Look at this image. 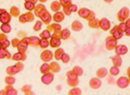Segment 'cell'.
Masks as SVG:
<instances>
[{
  "label": "cell",
  "instance_id": "6da1fadb",
  "mask_svg": "<svg viewBox=\"0 0 130 95\" xmlns=\"http://www.w3.org/2000/svg\"><path fill=\"white\" fill-rule=\"evenodd\" d=\"M129 16H130L129 9L126 8V7H123V8H122L119 11L118 15H117V17H118L119 21L124 22L127 18H129Z\"/></svg>",
  "mask_w": 130,
  "mask_h": 95
},
{
  "label": "cell",
  "instance_id": "7a4b0ae2",
  "mask_svg": "<svg viewBox=\"0 0 130 95\" xmlns=\"http://www.w3.org/2000/svg\"><path fill=\"white\" fill-rule=\"evenodd\" d=\"M38 17L40 18V20L42 21V23H45V24H50L51 23V21H52V16L50 15V12L45 9V10H43L42 12L39 13V16H38Z\"/></svg>",
  "mask_w": 130,
  "mask_h": 95
},
{
  "label": "cell",
  "instance_id": "3957f363",
  "mask_svg": "<svg viewBox=\"0 0 130 95\" xmlns=\"http://www.w3.org/2000/svg\"><path fill=\"white\" fill-rule=\"evenodd\" d=\"M118 44V40L115 39L113 37V36H110V37H106L105 39V47L108 51H112L115 49L116 45Z\"/></svg>",
  "mask_w": 130,
  "mask_h": 95
},
{
  "label": "cell",
  "instance_id": "277c9868",
  "mask_svg": "<svg viewBox=\"0 0 130 95\" xmlns=\"http://www.w3.org/2000/svg\"><path fill=\"white\" fill-rule=\"evenodd\" d=\"M54 78H55L54 73L52 71H49V72L42 75V77H41V82L44 84V85H47V86H48V85L53 83Z\"/></svg>",
  "mask_w": 130,
  "mask_h": 95
},
{
  "label": "cell",
  "instance_id": "5b68a950",
  "mask_svg": "<svg viewBox=\"0 0 130 95\" xmlns=\"http://www.w3.org/2000/svg\"><path fill=\"white\" fill-rule=\"evenodd\" d=\"M110 34H111V36H113L114 38H115V39H117V40L121 39V38L123 37V32L119 28L118 25L114 26L113 29L110 31Z\"/></svg>",
  "mask_w": 130,
  "mask_h": 95
},
{
  "label": "cell",
  "instance_id": "8992f818",
  "mask_svg": "<svg viewBox=\"0 0 130 95\" xmlns=\"http://www.w3.org/2000/svg\"><path fill=\"white\" fill-rule=\"evenodd\" d=\"M53 58H54V53L52 51H50V50H44L40 54L41 61H43L44 62H48L50 61H52Z\"/></svg>",
  "mask_w": 130,
  "mask_h": 95
},
{
  "label": "cell",
  "instance_id": "52a82bcc",
  "mask_svg": "<svg viewBox=\"0 0 130 95\" xmlns=\"http://www.w3.org/2000/svg\"><path fill=\"white\" fill-rule=\"evenodd\" d=\"M130 85V81L128 77H120L117 80V86L120 88H126Z\"/></svg>",
  "mask_w": 130,
  "mask_h": 95
},
{
  "label": "cell",
  "instance_id": "ba28073f",
  "mask_svg": "<svg viewBox=\"0 0 130 95\" xmlns=\"http://www.w3.org/2000/svg\"><path fill=\"white\" fill-rule=\"evenodd\" d=\"M99 28H101V29L103 30V31H108V30L111 28V23H110V21L108 20L107 18L103 17V18H102V19L100 20Z\"/></svg>",
  "mask_w": 130,
  "mask_h": 95
},
{
  "label": "cell",
  "instance_id": "9c48e42d",
  "mask_svg": "<svg viewBox=\"0 0 130 95\" xmlns=\"http://www.w3.org/2000/svg\"><path fill=\"white\" fill-rule=\"evenodd\" d=\"M114 50H115L116 54L120 55V56H123V55H126L128 53V48L123 44H117Z\"/></svg>",
  "mask_w": 130,
  "mask_h": 95
},
{
  "label": "cell",
  "instance_id": "30bf717a",
  "mask_svg": "<svg viewBox=\"0 0 130 95\" xmlns=\"http://www.w3.org/2000/svg\"><path fill=\"white\" fill-rule=\"evenodd\" d=\"M89 86L93 89H99L100 87H102V81H101V79L98 78V77L92 78L89 82Z\"/></svg>",
  "mask_w": 130,
  "mask_h": 95
},
{
  "label": "cell",
  "instance_id": "8fae6325",
  "mask_svg": "<svg viewBox=\"0 0 130 95\" xmlns=\"http://www.w3.org/2000/svg\"><path fill=\"white\" fill-rule=\"evenodd\" d=\"M64 17H65V15L63 13V12H60V11H57L56 12V13L54 15V17H52L54 19L55 22H57V23H60L62 21L64 20Z\"/></svg>",
  "mask_w": 130,
  "mask_h": 95
},
{
  "label": "cell",
  "instance_id": "7c38bea8",
  "mask_svg": "<svg viewBox=\"0 0 130 95\" xmlns=\"http://www.w3.org/2000/svg\"><path fill=\"white\" fill-rule=\"evenodd\" d=\"M39 42H40V38L38 37H29L28 44L37 48V47H39Z\"/></svg>",
  "mask_w": 130,
  "mask_h": 95
},
{
  "label": "cell",
  "instance_id": "4fadbf2b",
  "mask_svg": "<svg viewBox=\"0 0 130 95\" xmlns=\"http://www.w3.org/2000/svg\"><path fill=\"white\" fill-rule=\"evenodd\" d=\"M12 59L13 61H16V62H23L26 60V54L22 53V52H17V53L12 55Z\"/></svg>",
  "mask_w": 130,
  "mask_h": 95
},
{
  "label": "cell",
  "instance_id": "5bb4252c",
  "mask_svg": "<svg viewBox=\"0 0 130 95\" xmlns=\"http://www.w3.org/2000/svg\"><path fill=\"white\" fill-rule=\"evenodd\" d=\"M49 45L53 48H58L61 45V40L60 38H57V37H52L50 38V42H49Z\"/></svg>",
  "mask_w": 130,
  "mask_h": 95
},
{
  "label": "cell",
  "instance_id": "9a60e30c",
  "mask_svg": "<svg viewBox=\"0 0 130 95\" xmlns=\"http://www.w3.org/2000/svg\"><path fill=\"white\" fill-rule=\"evenodd\" d=\"M71 28L75 32H79V31H81V30L83 29V25H82V23H81L80 21L75 20L73 21V23L71 25Z\"/></svg>",
  "mask_w": 130,
  "mask_h": 95
},
{
  "label": "cell",
  "instance_id": "2e32d148",
  "mask_svg": "<svg viewBox=\"0 0 130 95\" xmlns=\"http://www.w3.org/2000/svg\"><path fill=\"white\" fill-rule=\"evenodd\" d=\"M47 30H48L50 33L52 34L53 32L55 31H57V30H61V26L59 23H57V22H55V23H50V24L47 25Z\"/></svg>",
  "mask_w": 130,
  "mask_h": 95
},
{
  "label": "cell",
  "instance_id": "e0dca14e",
  "mask_svg": "<svg viewBox=\"0 0 130 95\" xmlns=\"http://www.w3.org/2000/svg\"><path fill=\"white\" fill-rule=\"evenodd\" d=\"M49 65H50V71H52L53 73H57V72H59L61 69L60 65L58 64L57 62H52Z\"/></svg>",
  "mask_w": 130,
  "mask_h": 95
},
{
  "label": "cell",
  "instance_id": "ac0fdd59",
  "mask_svg": "<svg viewBox=\"0 0 130 95\" xmlns=\"http://www.w3.org/2000/svg\"><path fill=\"white\" fill-rule=\"evenodd\" d=\"M112 62H113V65L115 66H118V67H120V66L122 64V57L120 56V55H115L113 58H112Z\"/></svg>",
  "mask_w": 130,
  "mask_h": 95
},
{
  "label": "cell",
  "instance_id": "d6986e66",
  "mask_svg": "<svg viewBox=\"0 0 130 95\" xmlns=\"http://www.w3.org/2000/svg\"><path fill=\"white\" fill-rule=\"evenodd\" d=\"M3 59H12V56L7 49L0 47V60H3Z\"/></svg>",
  "mask_w": 130,
  "mask_h": 95
},
{
  "label": "cell",
  "instance_id": "ffe728a7",
  "mask_svg": "<svg viewBox=\"0 0 130 95\" xmlns=\"http://www.w3.org/2000/svg\"><path fill=\"white\" fill-rule=\"evenodd\" d=\"M11 17H12V16H11L9 12H5L4 13L0 15V21H1L2 23H10Z\"/></svg>",
  "mask_w": 130,
  "mask_h": 95
},
{
  "label": "cell",
  "instance_id": "44dd1931",
  "mask_svg": "<svg viewBox=\"0 0 130 95\" xmlns=\"http://www.w3.org/2000/svg\"><path fill=\"white\" fill-rule=\"evenodd\" d=\"M28 45H29V44L27 43V42H23V40H20L16 48H17V50H18V52H22V53H25V52L27 51Z\"/></svg>",
  "mask_w": 130,
  "mask_h": 95
},
{
  "label": "cell",
  "instance_id": "7402d4cb",
  "mask_svg": "<svg viewBox=\"0 0 130 95\" xmlns=\"http://www.w3.org/2000/svg\"><path fill=\"white\" fill-rule=\"evenodd\" d=\"M107 73H108V71L106 69L105 67H101V68H99L97 70V77L98 78H105L106 76H107Z\"/></svg>",
  "mask_w": 130,
  "mask_h": 95
},
{
  "label": "cell",
  "instance_id": "603a6c76",
  "mask_svg": "<svg viewBox=\"0 0 130 95\" xmlns=\"http://www.w3.org/2000/svg\"><path fill=\"white\" fill-rule=\"evenodd\" d=\"M77 12H78V16H79L81 18L86 19L87 17H88V15H89L90 10L89 9H86V8H80L79 10H77Z\"/></svg>",
  "mask_w": 130,
  "mask_h": 95
},
{
  "label": "cell",
  "instance_id": "cb8c5ba5",
  "mask_svg": "<svg viewBox=\"0 0 130 95\" xmlns=\"http://www.w3.org/2000/svg\"><path fill=\"white\" fill-rule=\"evenodd\" d=\"M46 9V7H45L44 5L42 4V3H40V4H37L35 6V12H34V15H35V17H38V16H39V13H40L43 10H45Z\"/></svg>",
  "mask_w": 130,
  "mask_h": 95
},
{
  "label": "cell",
  "instance_id": "d4e9b609",
  "mask_svg": "<svg viewBox=\"0 0 130 95\" xmlns=\"http://www.w3.org/2000/svg\"><path fill=\"white\" fill-rule=\"evenodd\" d=\"M5 91H6V94L7 95H16L17 94V90L15 88L12 87V85H7V87L5 88Z\"/></svg>",
  "mask_w": 130,
  "mask_h": 95
},
{
  "label": "cell",
  "instance_id": "484cf974",
  "mask_svg": "<svg viewBox=\"0 0 130 95\" xmlns=\"http://www.w3.org/2000/svg\"><path fill=\"white\" fill-rule=\"evenodd\" d=\"M99 23H100V19H98L96 17H94L93 19L88 21V25H89L90 28H93V29H97L99 28Z\"/></svg>",
  "mask_w": 130,
  "mask_h": 95
},
{
  "label": "cell",
  "instance_id": "4316f807",
  "mask_svg": "<svg viewBox=\"0 0 130 95\" xmlns=\"http://www.w3.org/2000/svg\"><path fill=\"white\" fill-rule=\"evenodd\" d=\"M71 37V32H70L69 29H63L61 30V36H60V39H64V40H66V39H68L69 37Z\"/></svg>",
  "mask_w": 130,
  "mask_h": 95
},
{
  "label": "cell",
  "instance_id": "83f0119b",
  "mask_svg": "<svg viewBox=\"0 0 130 95\" xmlns=\"http://www.w3.org/2000/svg\"><path fill=\"white\" fill-rule=\"evenodd\" d=\"M61 9V5L59 3V1H53L52 3H51V10L53 11V12H57V11H60Z\"/></svg>",
  "mask_w": 130,
  "mask_h": 95
},
{
  "label": "cell",
  "instance_id": "f1b7e54d",
  "mask_svg": "<svg viewBox=\"0 0 130 95\" xmlns=\"http://www.w3.org/2000/svg\"><path fill=\"white\" fill-rule=\"evenodd\" d=\"M6 72H7V74L8 75H15L16 73H18L19 71H18V69L16 68L15 65H12V66H9V67H7V69H6Z\"/></svg>",
  "mask_w": 130,
  "mask_h": 95
},
{
  "label": "cell",
  "instance_id": "f546056e",
  "mask_svg": "<svg viewBox=\"0 0 130 95\" xmlns=\"http://www.w3.org/2000/svg\"><path fill=\"white\" fill-rule=\"evenodd\" d=\"M0 29H1V31H2V33L9 34L10 32H11V30H12V27H11V25L9 24V23H2L1 27H0Z\"/></svg>",
  "mask_w": 130,
  "mask_h": 95
},
{
  "label": "cell",
  "instance_id": "4dcf8cb0",
  "mask_svg": "<svg viewBox=\"0 0 130 95\" xmlns=\"http://www.w3.org/2000/svg\"><path fill=\"white\" fill-rule=\"evenodd\" d=\"M19 13H20V10L17 8V7H15V6H12V8H11V10H10V15L12 17H19L20 16Z\"/></svg>",
  "mask_w": 130,
  "mask_h": 95
},
{
  "label": "cell",
  "instance_id": "1f68e13d",
  "mask_svg": "<svg viewBox=\"0 0 130 95\" xmlns=\"http://www.w3.org/2000/svg\"><path fill=\"white\" fill-rule=\"evenodd\" d=\"M63 53H64V50L62 49V48H59V47H58V48H57V50L55 51V53H54V57H55L56 60L59 61Z\"/></svg>",
  "mask_w": 130,
  "mask_h": 95
},
{
  "label": "cell",
  "instance_id": "d6a6232c",
  "mask_svg": "<svg viewBox=\"0 0 130 95\" xmlns=\"http://www.w3.org/2000/svg\"><path fill=\"white\" fill-rule=\"evenodd\" d=\"M79 84V81H78V79H67V85L71 87H77V85Z\"/></svg>",
  "mask_w": 130,
  "mask_h": 95
},
{
  "label": "cell",
  "instance_id": "836d02e7",
  "mask_svg": "<svg viewBox=\"0 0 130 95\" xmlns=\"http://www.w3.org/2000/svg\"><path fill=\"white\" fill-rule=\"evenodd\" d=\"M72 70H73V72L77 75V77H80V76L83 75V69L81 68L80 66H75V67H73Z\"/></svg>",
  "mask_w": 130,
  "mask_h": 95
},
{
  "label": "cell",
  "instance_id": "e575fe53",
  "mask_svg": "<svg viewBox=\"0 0 130 95\" xmlns=\"http://www.w3.org/2000/svg\"><path fill=\"white\" fill-rule=\"evenodd\" d=\"M21 90L24 92L25 94H34L32 91V86L31 85H25V86H23L22 87V88H21Z\"/></svg>",
  "mask_w": 130,
  "mask_h": 95
},
{
  "label": "cell",
  "instance_id": "d590c367",
  "mask_svg": "<svg viewBox=\"0 0 130 95\" xmlns=\"http://www.w3.org/2000/svg\"><path fill=\"white\" fill-rule=\"evenodd\" d=\"M49 39L47 38H40V42H39V47L43 48V49H46L49 46Z\"/></svg>",
  "mask_w": 130,
  "mask_h": 95
},
{
  "label": "cell",
  "instance_id": "8d00e7d4",
  "mask_svg": "<svg viewBox=\"0 0 130 95\" xmlns=\"http://www.w3.org/2000/svg\"><path fill=\"white\" fill-rule=\"evenodd\" d=\"M5 83L7 84V85H13V84L15 83V78L12 76V75H9L7 76L6 78H5Z\"/></svg>",
  "mask_w": 130,
  "mask_h": 95
},
{
  "label": "cell",
  "instance_id": "74e56055",
  "mask_svg": "<svg viewBox=\"0 0 130 95\" xmlns=\"http://www.w3.org/2000/svg\"><path fill=\"white\" fill-rule=\"evenodd\" d=\"M39 37H40L41 38H47V39H49V38H51V37H52V34L46 29L41 32L40 35H39Z\"/></svg>",
  "mask_w": 130,
  "mask_h": 95
},
{
  "label": "cell",
  "instance_id": "f35d334b",
  "mask_svg": "<svg viewBox=\"0 0 130 95\" xmlns=\"http://www.w3.org/2000/svg\"><path fill=\"white\" fill-rule=\"evenodd\" d=\"M35 6H36V4H34V3H32V2H29V1H25L24 8L26 9V10H28L29 12L32 11V10L35 9Z\"/></svg>",
  "mask_w": 130,
  "mask_h": 95
},
{
  "label": "cell",
  "instance_id": "ab89813d",
  "mask_svg": "<svg viewBox=\"0 0 130 95\" xmlns=\"http://www.w3.org/2000/svg\"><path fill=\"white\" fill-rule=\"evenodd\" d=\"M50 71V65H49L47 62H44L42 65L40 66V72L42 74H45Z\"/></svg>",
  "mask_w": 130,
  "mask_h": 95
},
{
  "label": "cell",
  "instance_id": "60d3db41",
  "mask_svg": "<svg viewBox=\"0 0 130 95\" xmlns=\"http://www.w3.org/2000/svg\"><path fill=\"white\" fill-rule=\"evenodd\" d=\"M82 93V91H81L80 88H78L77 87H74L71 90L69 91V94L70 95H80Z\"/></svg>",
  "mask_w": 130,
  "mask_h": 95
},
{
  "label": "cell",
  "instance_id": "b9f144b4",
  "mask_svg": "<svg viewBox=\"0 0 130 95\" xmlns=\"http://www.w3.org/2000/svg\"><path fill=\"white\" fill-rule=\"evenodd\" d=\"M109 71H110V74L112 75V76H117V75L120 74V68H119L118 66L113 65L110 68Z\"/></svg>",
  "mask_w": 130,
  "mask_h": 95
},
{
  "label": "cell",
  "instance_id": "7bdbcfd3",
  "mask_svg": "<svg viewBox=\"0 0 130 95\" xmlns=\"http://www.w3.org/2000/svg\"><path fill=\"white\" fill-rule=\"evenodd\" d=\"M70 60H71V59H70V56L68 54L65 53V52L62 54V56H61V58H60V61L63 62V63H68V62H70Z\"/></svg>",
  "mask_w": 130,
  "mask_h": 95
},
{
  "label": "cell",
  "instance_id": "ee69618b",
  "mask_svg": "<svg viewBox=\"0 0 130 95\" xmlns=\"http://www.w3.org/2000/svg\"><path fill=\"white\" fill-rule=\"evenodd\" d=\"M25 16L27 17V22H32L35 19V15L32 12H28L27 13H25Z\"/></svg>",
  "mask_w": 130,
  "mask_h": 95
},
{
  "label": "cell",
  "instance_id": "f6af8a7d",
  "mask_svg": "<svg viewBox=\"0 0 130 95\" xmlns=\"http://www.w3.org/2000/svg\"><path fill=\"white\" fill-rule=\"evenodd\" d=\"M66 77H67V79H74V80H75V79H78V77L74 73L73 70L68 71V72L66 73Z\"/></svg>",
  "mask_w": 130,
  "mask_h": 95
},
{
  "label": "cell",
  "instance_id": "bcb514c9",
  "mask_svg": "<svg viewBox=\"0 0 130 95\" xmlns=\"http://www.w3.org/2000/svg\"><path fill=\"white\" fill-rule=\"evenodd\" d=\"M41 27H42V21L41 20H37L36 23H35V26H34V30L35 31H39L41 29Z\"/></svg>",
  "mask_w": 130,
  "mask_h": 95
},
{
  "label": "cell",
  "instance_id": "7dc6e473",
  "mask_svg": "<svg viewBox=\"0 0 130 95\" xmlns=\"http://www.w3.org/2000/svg\"><path fill=\"white\" fill-rule=\"evenodd\" d=\"M63 13H64L65 16H67V17H69L71 16V11H70V8H69V5H67V6H63Z\"/></svg>",
  "mask_w": 130,
  "mask_h": 95
},
{
  "label": "cell",
  "instance_id": "c3c4849f",
  "mask_svg": "<svg viewBox=\"0 0 130 95\" xmlns=\"http://www.w3.org/2000/svg\"><path fill=\"white\" fill-rule=\"evenodd\" d=\"M10 45H11V42L8 40V38L1 42V47H2V48H5V49H7Z\"/></svg>",
  "mask_w": 130,
  "mask_h": 95
},
{
  "label": "cell",
  "instance_id": "681fc988",
  "mask_svg": "<svg viewBox=\"0 0 130 95\" xmlns=\"http://www.w3.org/2000/svg\"><path fill=\"white\" fill-rule=\"evenodd\" d=\"M61 36V30H57L52 33V37H57V38H60Z\"/></svg>",
  "mask_w": 130,
  "mask_h": 95
},
{
  "label": "cell",
  "instance_id": "f907efd6",
  "mask_svg": "<svg viewBox=\"0 0 130 95\" xmlns=\"http://www.w3.org/2000/svg\"><path fill=\"white\" fill-rule=\"evenodd\" d=\"M19 38H12V42H11V44H12V47H14V48H16L17 47V45H18V43H19Z\"/></svg>",
  "mask_w": 130,
  "mask_h": 95
},
{
  "label": "cell",
  "instance_id": "816d5d0a",
  "mask_svg": "<svg viewBox=\"0 0 130 95\" xmlns=\"http://www.w3.org/2000/svg\"><path fill=\"white\" fill-rule=\"evenodd\" d=\"M14 65L16 66V68L18 69V71H19V72L24 69V64L22 63V62H17V63H16V64H14Z\"/></svg>",
  "mask_w": 130,
  "mask_h": 95
},
{
  "label": "cell",
  "instance_id": "f5cc1de1",
  "mask_svg": "<svg viewBox=\"0 0 130 95\" xmlns=\"http://www.w3.org/2000/svg\"><path fill=\"white\" fill-rule=\"evenodd\" d=\"M59 3H60L61 7H63V6H67V5L71 4L72 0H59Z\"/></svg>",
  "mask_w": 130,
  "mask_h": 95
},
{
  "label": "cell",
  "instance_id": "db71d44e",
  "mask_svg": "<svg viewBox=\"0 0 130 95\" xmlns=\"http://www.w3.org/2000/svg\"><path fill=\"white\" fill-rule=\"evenodd\" d=\"M69 8H70V11H71V12L73 13V12H77V5H75V4H71L69 5Z\"/></svg>",
  "mask_w": 130,
  "mask_h": 95
},
{
  "label": "cell",
  "instance_id": "11a10c76",
  "mask_svg": "<svg viewBox=\"0 0 130 95\" xmlns=\"http://www.w3.org/2000/svg\"><path fill=\"white\" fill-rule=\"evenodd\" d=\"M94 17H95V12H94L93 11H90L89 15H88V17H87V18H86V20L89 21V20H91V19H93Z\"/></svg>",
  "mask_w": 130,
  "mask_h": 95
},
{
  "label": "cell",
  "instance_id": "9f6ffc18",
  "mask_svg": "<svg viewBox=\"0 0 130 95\" xmlns=\"http://www.w3.org/2000/svg\"><path fill=\"white\" fill-rule=\"evenodd\" d=\"M118 26H119V28L122 30V32H124V31H125V29L127 28V27H126V25H125V22H121Z\"/></svg>",
  "mask_w": 130,
  "mask_h": 95
},
{
  "label": "cell",
  "instance_id": "6f0895ef",
  "mask_svg": "<svg viewBox=\"0 0 130 95\" xmlns=\"http://www.w3.org/2000/svg\"><path fill=\"white\" fill-rule=\"evenodd\" d=\"M5 39H7V36H6V34L1 33L0 34V42H2L3 40H5Z\"/></svg>",
  "mask_w": 130,
  "mask_h": 95
},
{
  "label": "cell",
  "instance_id": "680465c9",
  "mask_svg": "<svg viewBox=\"0 0 130 95\" xmlns=\"http://www.w3.org/2000/svg\"><path fill=\"white\" fill-rule=\"evenodd\" d=\"M123 33H125L126 37H129V36H130V28H126L125 31H124Z\"/></svg>",
  "mask_w": 130,
  "mask_h": 95
},
{
  "label": "cell",
  "instance_id": "91938a15",
  "mask_svg": "<svg viewBox=\"0 0 130 95\" xmlns=\"http://www.w3.org/2000/svg\"><path fill=\"white\" fill-rule=\"evenodd\" d=\"M124 22H125L126 27H127V28H130V19H129V18H127V19H126Z\"/></svg>",
  "mask_w": 130,
  "mask_h": 95
},
{
  "label": "cell",
  "instance_id": "94428289",
  "mask_svg": "<svg viewBox=\"0 0 130 95\" xmlns=\"http://www.w3.org/2000/svg\"><path fill=\"white\" fill-rule=\"evenodd\" d=\"M25 1H29V2H32L34 4H37V0H25Z\"/></svg>",
  "mask_w": 130,
  "mask_h": 95
},
{
  "label": "cell",
  "instance_id": "6125c7cd",
  "mask_svg": "<svg viewBox=\"0 0 130 95\" xmlns=\"http://www.w3.org/2000/svg\"><path fill=\"white\" fill-rule=\"evenodd\" d=\"M5 12H7L5 9H0V15H2V13H4Z\"/></svg>",
  "mask_w": 130,
  "mask_h": 95
},
{
  "label": "cell",
  "instance_id": "be15d7a7",
  "mask_svg": "<svg viewBox=\"0 0 130 95\" xmlns=\"http://www.w3.org/2000/svg\"><path fill=\"white\" fill-rule=\"evenodd\" d=\"M37 1H39V2H40V3H42V4H44L45 2H47V1H48V0H37Z\"/></svg>",
  "mask_w": 130,
  "mask_h": 95
},
{
  "label": "cell",
  "instance_id": "e7e4bbea",
  "mask_svg": "<svg viewBox=\"0 0 130 95\" xmlns=\"http://www.w3.org/2000/svg\"><path fill=\"white\" fill-rule=\"evenodd\" d=\"M114 0H104V2H106V3H111V2H113Z\"/></svg>",
  "mask_w": 130,
  "mask_h": 95
},
{
  "label": "cell",
  "instance_id": "03108f58",
  "mask_svg": "<svg viewBox=\"0 0 130 95\" xmlns=\"http://www.w3.org/2000/svg\"><path fill=\"white\" fill-rule=\"evenodd\" d=\"M0 94H6V91H5V89L3 91H0Z\"/></svg>",
  "mask_w": 130,
  "mask_h": 95
},
{
  "label": "cell",
  "instance_id": "003e7915",
  "mask_svg": "<svg viewBox=\"0 0 130 95\" xmlns=\"http://www.w3.org/2000/svg\"><path fill=\"white\" fill-rule=\"evenodd\" d=\"M0 47H1V42H0Z\"/></svg>",
  "mask_w": 130,
  "mask_h": 95
}]
</instances>
